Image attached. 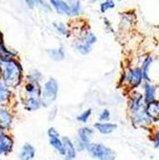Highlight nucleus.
I'll list each match as a JSON object with an SVG mask.
<instances>
[{"label":"nucleus","mask_w":159,"mask_h":160,"mask_svg":"<svg viewBox=\"0 0 159 160\" xmlns=\"http://www.w3.org/2000/svg\"><path fill=\"white\" fill-rule=\"evenodd\" d=\"M4 82L8 86H17L21 80V66L13 60H0Z\"/></svg>","instance_id":"obj_1"},{"label":"nucleus","mask_w":159,"mask_h":160,"mask_svg":"<svg viewBox=\"0 0 159 160\" xmlns=\"http://www.w3.org/2000/svg\"><path fill=\"white\" fill-rule=\"evenodd\" d=\"M87 152L90 156L96 160H115L116 159V152L112 149L105 146L100 143H90L88 145Z\"/></svg>","instance_id":"obj_2"},{"label":"nucleus","mask_w":159,"mask_h":160,"mask_svg":"<svg viewBox=\"0 0 159 160\" xmlns=\"http://www.w3.org/2000/svg\"><path fill=\"white\" fill-rule=\"evenodd\" d=\"M57 93H59V83L54 78L49 79L43 86L40 97L41 105L45 108L50 106L54 101H56Z\"/></svg>","instance_id":"obj_3"},{"label":"nucleus","mask_w":159,"mask_h":160,"mask_svg":"<svg viewBox=\"0 0 159 160\" xmlns=\"http://www.w3.org/2000/svg\"><path fill=\"white\" fill-rule=\"evenodd\" d=\"M94 134L93 128L89 127H82L79 128L77 132V139L74 143L78 152L84 151L87 149L88 145L91 143V138Z\"/></svg>","instance_id":"obj_4"},{"label":"nucleus","mask_w":159,"mask_h":160,"mask_svg":"<svg viewBox=\"0 0 159 160\" xmlns=\"http://www.w3.org/2000/svg\"><path fill=\"white\" fill-rule=\"evenodd\" d=\"M143 80L144 78L141 67H135L132 69H127L126 71V73H124L123 75L122 82L127 83L132 88H136L138 85L142 83Z\"/></svg>","instance_id":"obj_5"},{"label":"nucleus","mask_w":159,"mask_h":160,"mask_svg":"<svg viewBox=\"0 0 159 160\" xmlns=\"http://www.w3.org/2000/svg\"><path fill=\"white\" fill-rule=\"evenodd\" d=\"M97 42V37L91 33H86L77 43H76V50L82 55H87L91 52L92 46Z\"/></svg>","instance_id":"obj_6"},{"label":"nucleus","mask_w":159,"mask_h":160,"mask_svg":"<svg viewBox=\"0 0 159 160\" xmlns=\"http://www.w3.org/2000/svg\"><path fill=\"white\" fill-rule=\"evenodd\" d=\"M145 102H144V96L141 93L134 92L131 95L129 98V103H128V108L129 111H131L132 115H134L142 110L146 108Z\"/></svg>","instance_id":"obj_7"},{"label":"nucleus","mask_w":159,"mask_h":160,"mask_svg":"<svg viewBox=\"0 0 159 160\" xmlns=\"http://www.w3.org/2000/svg\"><path fill=\"white\" fill-rule=\"evenodd\" d=\"M64 147V156L66 160H74L77 156V149L75 144L69 137L64 136L62 138Z\"/></svg>","instance_id":"obj_8"},{"label":"nucleus","mask_w":159,"mask_h":160,"mask_svg":"<svg viewBox=\"0 0 159 160\" xmlns=\"http://www.w3.org/2000/svg\"><path fill=\"white\" fill-rule=\"evenodd\" d=\"M50 4L59 13L64 14V16H68V17H72L71 6L70 4H68V2L62 1V0H51Z\"/></svg>","instance_id":"obj_9"},{"label":"nucleus","mask_w":159,"mask_h":160,"mask_svg":"<svg viewBox=\"0 0 159 160\" xmlns=\"http://www.w3.org/2000/svg\"><path fill=\"white\" fill-rule=\"evenodd\" d=\"M156 96V86L151 82H145L144 83V102L148 105L155 101Z\"/></svg>","instance_id":"obj_10"},{"label":"nucleus","mask_w":159,"mask_h":160,"mask_svg":"<svg viewBox=\"0 0 159 160\" xmlns=\"http://www.w3.org/2000/svg\"><path fill=\"white\" fill-rule=\"evenodd\" d=\"M94 128L98 130V132L103 134V135H108L112 133L115 129L117 128V125L114 123H109V122H98L94 124Z\"/></svg>","instance_id":"obj_11"},{"label":"nucleus","mask_w":159,"mask_h":160,"mask_svg":"<svg viewBox=\"0 0 159 160\" xmlns=\"http://www.w3.org/2000/svg\"><path fill=\"white\" fill-rule=\"evenodd\" d=\"M146 111L152 121H159V101L155 100L146 105Z\"/></svg>","instance_id":"obj_12"},{"label":"nucleus","mask_w":159,"mask_h":160,"mask_svg":"<svg viewBox=\"0 0 159 160\" xmlns=\"http://www.w3.org/2000/svg\"><path fill=\"white\" fill-rule=\"evenodd\" d=\"M35 154H36V149L31 144L26 143L21 149V152L19 153V159L20 160H32L35 157Z\"/></svg>","instance_id":"obj_13"},{"label":"nucleus","mask_w":159,"mask_h":160,"mask_svg":"<svg viewBox=\"0 0 159 160\" xmlns=\"http://www.w3.org/2000/svg\"><path fill=\"white\" fill-rule=\"evenodd\" d=\"M13 146L12 140L5 135L0 133V153H8L12 151Z\"/></svg>","instance_id":"obj_14"},{"label":"nucleus","mask_w":159,"mask_h":160,"mask_svg":"<svg viewBox=\"0 0 159 160\" xmlns=\"http://www.w3.org/2000/svg\"><path fill=\"white\" fill-rule=\"evenodd\" d=\"M26 91L30 94L33 98H40L41 97V88L37 82H29L25 86Z\"/></svg>","instance_id":"obj_15"},{"label":"nucleus","mask_w":159,"mask_h":160,"mask_svg":"<svg viewBox=\"0 0 159 160\" xmlns=\"http://www.w3.org/2000/svg\"><path fill=\"white\" fill-rule=\"evenodd\" d=\"M152 63V58L151 56L147 57L145 60H144L142 63V73H143V78L147 82H151V78H150V68Z\"/></svg>","instance_id":"obj_16"},{"label":"nucleus","mask_w":159,"mask_h":160,"mask_svg":"<svg viewBox=\"0 0 159 160\" xmlns=\"http://www.w3.org/2000/svg\"><path fill=\"white\" fill-rule=\"evenodd\" d=\"M12 121V115L5 109H0V128H7Z\"/></svg>","instance_id":"obj_17"},{"label":"nucleus","mask_w":159,"mask_h":160,"mask_svg":"<svg viewBox=\"0 0 159 160\" xmlns=\"http://www.w3.org/2000/svg\"><path fill=\"white\" fill-rule=\"evenodd\" d=\"M41 101L39 98H33L30 97L25 102V108L29 111L37 110L41 107Z\"/></svg>","instance_id":"obj_18"},{"label":"nucleus","mask_w":159,"mask_h":160,"mask_svg":"<svg viewBox=\"0 0 159 160\" xmlns=\"http://www.w3.org/2000/svg\"><path fill=\"white\" fill-rule=\"evenodd\" d=\"M48 54L51 59L56 62H61V61L64 60V58H65V53H64V50L62 47L51 49V50H49Z\"/></svg>","instance_id":"obj_19"},{"label":"nucleus","mask_w":159,"mask_h":160,"mask_svg":"<svg viewBox=\"0 0 159 160\" xmlns=\"http://www.w3.org/2000/svg\"><path fill=\"white\" fill-rule=\"evenodd\" d=\"M49 143L51 146L62 155H64V147H63V143L62 140L57 137V138H50Z\"/></svg>","instance_id":"obj_20"},{"label":"nucleus","mask_w":159,"mask_h":160,"mask_svg":"<svg viewBox=\"0 0 159 160\" xmlns=\"http://www.w3.org/2000/svg\"><path fill=\"white\" fill-rule=\"evenodd\" d=\"M54 28L55 30L59 33L61 36H63V37H69L70 35V31L68 30V28L65 24L62 23V22H56L54 23Z\"/></svg>","instance_id":"obj_21"},{"label":"nucleus","mask_w":159,"mask_h":160,"mask_svg":"<svg viewBox=\"0 0 159 160\" xmlns=\"http://www.w3.org/2000/svg\"><path fill=\"white\" fill-rule=\"evenodd\" d=\"M91 114H92V109L91 108L86 109V110L82 111V113H80L77 116V121L80 122V123H86L89 120Z\"/></svg>","instance_id":"obj_22"},{"label":"nucleus","mask_w":159,"mask_h":160,"mask_svg":"<svg viewBox=\"0 0 159 160\" xmlns=\"http://www.w3.org/2000/svg\"><path fill=\"white\" fill-rule=\"evenodd\" d=\"M71 12H72V17H77L82 12V4L80 1H71Z\"/></svg>","instance_id":"obj_23"},{"label":"nucleus","mask_w":159,"mask_h":160,"mask_svg":"<svg viewBox=\"0 0 159 160\" xmlns=\"http://www.w3.org/2000/svg\"><path fill=\"white\" fill-rule=\"evenodd\" d=\"M115 8V2L114 1H111V0H107V1H105V2H102L100 5V10H101V12H107L108 10H111Z\"/></svg>","instance_id":"obj_24"},{"label":"nucleus","mask_w":159,"mask_h":160,"mask_svg":"<svg viewBox=\"0 0 159 160\" xmlns=\"http://www.w3.org/2000/svg\"><path fill=\"white\" fill-rule=\"evenodd\" d=\"M10 97V91L7 87L2 83L0 82V102H4L7 101V99Z\"/></svg>","instance_id":"obj_25"},{"label":"nucleus","mask_w":159,"mask_h":160,"mask_svg":"<svg viewBox=\"0 0 159 160\" xmlns=\"http://www.w3.org/2000/svg\"><path fill=\"white\" fill-rule=\"evenodd\" d=\"M110 119V112L108 109H103L99 114V122H107Z\"/></svg>","instance_id":"obj_26"},{"label":"nucleus","mask_w":159,"mask_h":160,"mask_svg":"<svg viewBox=\"0 0 159 160\" xmlns=\"http://www.w3.org/2000/svg\"><path fill=\"white\" fill-rule=\"evenodd\" d=\"M48 136H49V139L50 138H57V137H60V133L55 128H50L48 129V132H47Z\"/></svg>","instance_id":"obj_27"},{"label":"nucleus","mask_w":159,"mask_h":160,"mask_svg":"<svg viewBox=\"0 0 159 160\" xmlns=\"http://www.w3.org/2000/svg\"><path fill=\"white\" fill-rule=\"evenodd\" d=\"M40 77H41V74L39 73L38 71L35 70L33 73L29 76V79H30V82H38V80H39Z\"/></svg>","instance_id":"obj_28"},{"label":"nucleus","mask_w":159,"mask_h":160,"mask_svg":"<svg viewBox=\"0 0 159 160\" xmlns=\"http://www.w3.org/2000/svg\"><path fill=\"white\" fill-rule=\"evenodd\" d=\"M152 141H153V144H154V147L159 150V128L154 132Z\"/></svg>","instance_id":"obj_29"},{"label":"nucleus","mask_w":159,"mask_h":160,"mask_svg":"<svg viewBox=\"0 0 159 160\" xmlns=\"http://www.w3.org/2000/svg\"><path fill=\"white\" fill-rule=\"evenodd\" d=\"M104 23H105V27H106V29L107 31H109V32H114L113 31V28H112V25H111V23H110V21L106 18H104Z\"/></svg>","instance_id":"obj_30"},{"label":"nucleus","mask_w":159,"mask_h":160,"mask_svg":"<svg viewBox=\"0 0 159 160\" xmlns=\"http://www.w3.org/2000/svg\"><path fill=\"white\" fill-rule=\"evenodd\" d=\"M26 3H27V5L29 6V7H31V8H33L34 6H36V1H26Z\"/></svg>","instance_id":"obj_31"},{"label":"nucleus","mask_w":159,"mask_h":160,"mask_svg":"<svg viewBox=\"0 0 159 160\" xmlns=\"http://www.w3.org/2000/svg\"><path fill=\"white\" fill-rule=\"evenodd\" d=\"M2 45V36H1V34H0V46Z\"/></svg>","instance_id":"obj_32"},{"label":"nucleus","mask_w":159,"mask_h":160,"mask_svg":"<svg viewBox=\"0 0 159 160\" xmlns=\"http://www.w3.org/2000/svg\"><path fill=\"white\" fill-rule=\"evenodd\" d=\"M1 74H2V71H1V68H0V76H1Z\"/></svg>","instance_id":"obj_33"}]
</instances>
